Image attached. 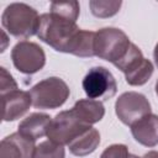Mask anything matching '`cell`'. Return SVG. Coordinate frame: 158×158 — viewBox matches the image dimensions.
I'll use <instances>...</instances> for the list:
<instances>
[{
    "instance_id": "9c48e42d",
    "label": "cell",
    "mask_w": 158,
    "mask_h": 158,
    "mask_svg": "<svg viewBox=\"0 0 158 158\" xmlns=\"http://www.w3.org/2000/svg\"><path fill=\"white\" fill-rule=\"evenodd\" d=\"M115 112L118 120L127 126H131L142 117L152 114L148 99L137 91L121 94L115 102Z\"/></svg>"
},
{
    "instance_id": "8992f818",
    "label": "cell",
    "mask_w": 158,
    "mask_h": 158,
    "mask_svg": "<svg viewBox=\"0 0 158 158\" xmlns=\"http://www.w3.org/2000/svg\"><path fill=\"white\" fill-rule=\"evenodd\" d=\"M88 127H90V125L81 122L70 109L57 114L54 118H52L47 137L49 141L57 144L68 146L77 136H79Z\"/></svg>"
},
{
    "instance_id": "5b68a950",
    "label": "cell",
    "mask_w": 158,
    "mask_h": 158,
    "mask_svg": "<svg viewBox=\"0 0 158 158\" xmlns=\"http://www.w3.org/2000/svg\"><path fill=\"white\" fill-rule=\"evenodd\" d=\"M125 74L126 81L132 86H139L146 84L153 74V64L149 59H146L141 49L131 43L127 53L118 62L114 64Z\"/></svg>"
},
{
    "instance_id": "e0dca14e",
    "label": "cell",
    "mask_w": 158,
    "mask_h": 158,
    "mask_svg": "<svg viewBox=\"0 0 158 158\" xmlns=\"http://www.w3.org/2000/svg\"><path fill=\"white\" fill-rule=\"evenodd\" d=\"M122 2L118 0H93L89 2V6H90V10H91V14L96 17H101V19H105V17H111L114 16L115 14L118 12L120 7H121Z\"/></svg>"
},
{
    "instance_id": "9a60e30c",
    "label": "cell",
    "mask_w": 158,
    "mask_h": 158,
    "mask_svg": "<svg viewBox=\"0 0 158 158\" xmlns=\"http://www.w3.org/2000/svg\"><path fill=\"white\" fill-rule=\"evenodd\" d=\"M100 144V133L94 127L85 128L79 136H77L69 144L68 148L72 154L77 157H84L93 153Z\"/></svg>"
},
{
    "instance_id": "603a6c76",
    "label": "cell",
    "mask_w": 158,
    "mask_h": 158,
    "mask_svg": "<svg viewBox=\"0 0 158 158\" xmlns=\"http://www.w3.org/2000/svg\"><path fill=\"white\" fill-rule=\"evenodd\" d=\"M156 93H157V95H158V80H157V83H156Z\"/></svg>"
},
{
    "instance_id": "d6986e66",
    "label": "cell",
    "mask_w": 158,
    "mask_h": 158,
    "mask_svg": "<svg viewBox=\"0 0 158 158\" xmlns=\"http://www.w3.org/2000/svg\"><path fill=\"white\" fill-rule=\"evenodd\" d=\"M100 158H139L135 154H131L125 144H111L101 153Z\"/></svg>"
},
{
    "instance_id": "30bf717a",
    "label": "cell",
    "mask_w": 158,
    "mask_h": 158,
    "mask_svg": "<svg viewBox=\"0 0 158 158\" xmlns=\"http://www.w3.org/2000/svg\"><path fill=\"white\" fill-rule=\"evenodd\" d=\"M1 100H2V121H15L20 118L28 111L32 104L30 93L22 91L20 89L1 94Z\"/></svg>"
},
{
    "instance_id": "8fae6325",
    "label": "cell",
    "mask_w": 158,
    "mask_h": 158,
    "mask_svg": "<svg viewBox=\"0 0 158 158\" xmlns=\"http://www.w3.org/2000/svg\"><path fill=\"white\" fill-rule=\"evenodd\" d=\"M35 142L22 136L20 132L11 133L2 138L0 143V158H32Z\"/></svg>"
},
{
    "instance_id": "7a4b0ae2",
    "label": "cell",
    "mask_w": 158,
    "mask_h": 158,
    "mask_svg": "<svg viewBox=\"0 0 158 158\" xmlns=\"http://www.w3.org/2000/svg\"><path fill=\"white\" fill-rule=\"evenodd\" d=\"M1 22L4 28L11 36L17 38H28L37 35L40 16L38 12L30 5L14 2L4 10Z\"/></svg>"
},
{
    "instance_id": "ba28073f",
    "label": "cell",
    "mask_w": 158,
    "mask_h": 158,
    "mask_svg": "<svg viewBox=\"0 0 158 158\" xmlns=\"http://www.w3.org/2000/svg\"><path fill=\"white\" fill-rule=\"evenodd\" d=\"M11 59L15 68L23 74H35L46 64V54L42 47L35 42L21 41L11 51Z\"/></svg>"
},
{
    "instance_id": "ac0fdd59",
    "label": "cell",
    "mask_w": 158,
    "mask_h": 158,
    "mask_svg": "<svg viewBox=\"0 0 158 158\" xmlns=\"http://www.w3.org/2000/svg\"><path fill=\"white\" fill-rule=\"evenodd\" d=\"M32 158H65V151L63 146L48 139L36 146Z\"/></svg>"
},
{
    "instance_id": "6da1fadb",
    "label": "cell",
    "mask_w": 158,
    "mask_h": 158,
    "mask_svg": "<svg viewBox=\"0 0 158 158\" xmlns=\"http://www.w3.org/2000/svg\"><path fill=\"white\" fill-rule=\"evenodd\" d=\"M37 36L41 41L58 52L70 53L77 57H93L94 31L81 30L75 22L62 19L51 12L40 16Z\"/></svg>"
},
{
    "instance_id": "7402d4cb",
    "label": "cell",
    "mask_w": 158,
    "mask_h": 158,
    "mask_svg": "<svg viewBox=\"0 0 158 158\" xmlns=\"http://www.w3.org/2000/svg\"><path fill=\"white\" fill-rule=\"evenodd\" d=\"M153 56H154V62H156V65L158 67V43H157V44H156V47H154Z\"/></svg>"
},
{
    "instance_id": "44dd1931",
    "label": "cell",
    "mask_w": 158,
    "mask_h": 158,
    "mask_svg": "<svg viewBox=\"0 0 158 158\" xmlns=\"http://www.w3.org/2000/svg\"><path fill=\"white\" fill-rule=\"evenodd\" d=\"M142 158H158V151H151V152L146 153Z\"/></svg>"
},
{
    "instance_id": "4fadbf2b",
    "label": "cell",
    "mask_w": 158,
    "mask_h": 158,
    "mask_svg": "<svg viewBox=\"0 0 158 158\" xmlns=\"http://www.w3.org/2000/svg\"><path fill=\"white\" fill-rule=\"evenodd\" d=\"M52 118L47 114L33 112L23 118L19 125V131L26 138L36 142L38 138L47 136Z\"/></svg>"
},
{
    "instance_id": "277c9868",
    "label": "cell",
    "mask_w": 158,
    "mask_h": 158,
    "mask_svg": "<svg viewBox=\"0 0 158 158\" xmlns=\"http://www.w3.org/2000/svg\"><path fill=\"white\" fill-rule=\"evenodd\" d=\"M69 94L70 90L67 83L58 77L43 79L30 90L32 105L43 110L60 107L69 98Z\"/></svg>"
},
{
    "instance_id": "7c38bea8",
    "label": "cell",
    "mask_w": 158,
    "mask_h": 158,
    "mask_svg": "<svg viewBox=\"0 0 158 158\" xmlns=\"http://www.w3.org/2000/svg\"><path fill=\"white\" fill-rule=\"evenodd\" d=\"M131 127V133L133 138L146 147H154L158 144V116L149 114Z\"/></svg>"
},
{
    "instance_id": "52a82bcc",
    "label": "cell",
    "mask_w": 158,
    "mask_h": 158,
    "mask_svg": "<svg viewBox=\"0 0 158 158\" xmlns=\"http://www.w3.org/2000/svg\"><path fill=\"white\" fill-rule=\"evenodd\" d=\"M83 89L89 99L109 100L117 91V84L109 69L105 67L91 68L83 79Z\"/></svg>"
},
{
    "instance_id": "3957f363",
    "label": "cell",
    "mask_w": 158,
    "mask_h": 158,
    "mask_svg": "<svg viewBox=\"0 0 158 158\" xmlns=\"http://www.w3.org/2000/svg\"><path fill=\"white\" fill-rule=\"evenodd\" d=\"M131 41L128 36L120 28L105 27L95 32L94 54L100 59L115 64L127 53Z\"/></svg>"
},
{
    "instance_id": "5bb4252c",
    "label": "cell",
    "mask_w": 158,
    "mask_h": 158,
    "mask_svg": "<svg viewBox=\"0 0 158 158\" xmlns=\"http://www.w3.org/2000/svg\"><path fill=\"white\" fill-rule=\"evenodd\" d=\"M72 111L81 122L90 126L99 122L105 115V107L102 102L93 99L78 100L72 107Z\"/></svg>"
},
{
    "instance_id": "ffe728a7",
    "label": "cell",
    "mask_w": 158,
    "mask_h": 158,
    "mask_svg": "<svg viewBox=\"0 0 158 158\" xmlns=\"http://www.w3.org/2000/svg\"><path fill=\"white\" fill-rule=\"evenodd\" d=\"M16 89H19L17 83L15 81L12 75L4 67H1L0 68V94H5Z\"/></svg>"
},
{
    "instance_id": "2e32d148",
    "label": "cell",
    "mask_w": 158,
    "mask_h": 158,
    "mask_svg": "<svg viewBox=\"0 0 158 158\" xmlns=\"http://www.w3.org/2000/svg\"><path fill=\"white\" fill-rule=\"evenodd\" d=\"M80 6L78 1H56L51 4V14L57 15L72 22H77L79 17Z\"/></svg>"
}]
</instances>
